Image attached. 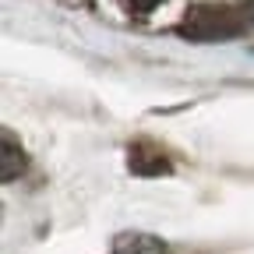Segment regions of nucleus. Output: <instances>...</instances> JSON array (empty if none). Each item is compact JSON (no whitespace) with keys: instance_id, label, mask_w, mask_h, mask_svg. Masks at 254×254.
I'll return each mask as SVG.
<instances>
[{"instance_id":"obj_6","label":"nucleus","mask_w":254,"mask_h":254,"mask_svg":"<svg viewBox=\"0 0 254 254\" xmlns=\"http://www.w3.org/2000/svg\"><path fill=\"white\" fill-rule=\"evenodd\" d=\"M244 14H247V21L254 25V0H247V4H244Z\"/></svg>"},{"instance_id":"obj_3","label":"nucleus","mask_w":254,"mask_h":254,"mask_svg":"<svg viewBox=\"0 0 254 254\" xmlns=\"http://www.w3.org/2000/svg\"><path fill=\"white\" fill-rule=\"evenodd\" d=\"M113 254H166V244L152 233H120Z\"/></svg>"},{"instance_id":"obj_4","label":"nucleus","mask_w":254,"mask_h":254,"mask_svg":"<svg viewBox=\"0 0 254 254\" xmlns=\"http://www.w3.org/2000/svg\"><path fill=\"white\" fill-rule=\"evenodd\" d=\"M21 170H25V152H21V145H14V138L4 131V170H0V177H4V184H11Z\"/></svg>"},{"instance_id":"obj_5","label":"nucleus","mask_w":254,"mask_h":254,"mask_svg":"<svg viewBox=\"0 0 254 254\" xmlns=\"http://www.w3.org/2000/svg\"><path fill=\"white\" fill-rule=\"evenodd\" d=\"M124 4H127V11H134V14H148L159 0H124Z\"/></svg>"},{"instance_id":"obj_1","label":"nucleus","mask_w":254,"mask_h":254,"mask_svg":"<svg viewBox=\"0 0 254 254\" xmlns=\"http://www.w3.org/2000/svg\"><path fill=\"white\" fill-rule=\"evenodd\" d=\"M247 14H237L222 4H198L190 7L180 21V36L190 43H230L247 28Z\"/></svg>"},{"instance_id":"obj_2","label":"nucleus","mask_w":254,"mask_h":254,"mask_svg":"<svg viewBox=\"0 0 254 254\" xmlns=\"http://www.w3.org/2000/svg\"><path fill=\"white\" fill-rule=\"evenodd\" d=\"M127 166H131V173H138V177H166V173H173V163L166 159V152L159 145H148V141H134L127 148Z\"/></svg>"}]
</instances>
